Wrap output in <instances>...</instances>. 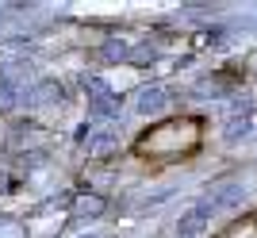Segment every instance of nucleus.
Listing matches in <instances>:
<instances>
[{
    "label": "nucleus",
    "instance_id": "f257e3e1",
    "mask_svg": "<svg viewBox=\"0 0 257 238\" xmlns=\"http://www.w3.org/2000/svg\"><path fill=\"white\" fill-rule=\"evenodd\" d=\"M207 215V207H196V211H192V215H188V219H184V234H196V230H200V227H204V223H200V219H204Z\"/></svg>",
    "mask_w": 257,
    "mask_h": 238
}]
</instances>
